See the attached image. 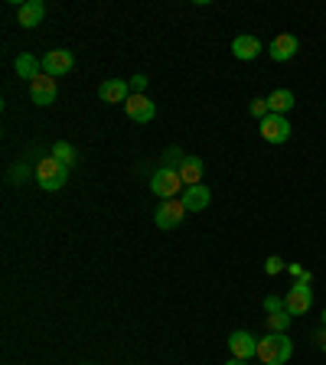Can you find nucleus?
Segmentation results:
<instances>
[{"label":"nucleus","instance_id":"obj_15","mask_svg":"<svg viewBox=\"0 0 326 365\" xmlns=\"http://www.w3.org/2000/svg\"><path fill=\"white\" fill-rule=\"evenodd\" d=\"M232 53H235V59H242V62H252V59H258V56H261L258 36H252V33H242V36H235Z\"/></svg>","mask_w":326,"mask_h":365},{"label":"nucleus","instance_id":"obj_20","mask_svg":"<svg viewBox=\"0 0 326 365\" xmlns=\"http://www.w3.org/2000/svg\"><path fill=\"white\" fill-rule=\"evenodd\" d=\"M53 157H56L59 163H65V167H72L75 163V147L69 141H59L56 147H53Z\"/></svg>","mask_w":326,"mask_h":365},{"label":"nucleus","instance_id":"obj_4","mask_svg":"<svg viewBox=\"0 0 326 365\" xmlns=\"http://www.w3.org/2000/svg\"><path fill=\"white\" fill-rule=\"evenodd\" d=\"M179 189H186L183 186V179H179L177 170H170V167H160L154 177H150V193L160 199H177Z\"/></svg>","mask_w":326,"mask_h":365},{"label":"nucleus","instance_id":"obj_11","mask_svg":"<svg viewBox=\"0 0 326 365\" xmlns=\"http://www.w3.org/2000/svg\"><path fill=\"white\" fill-rule=\"evenodd\" d=\"M98 98L104 104H124L130 98V82L128 78H104L98 85Z\"/></svg>","mask_w":326,"mask_h":365},{"label":"nucleus","instance_id":"obj_10","mask_svg":"<svg viewBox=\"0 0 326 365\" xmlns=\"http://www.w3.org/2000/svg\"><path fill=\"white\" fill-rule=\"evenodd\" d=\"M124 111H128L130 121H137V124H147L157 118V104L150 102L147 95H130L128 102H124Z\"/></svg>","mask_w":326,"mask_h":365},{"label":"nucleus","instance_id":"obj_14","mask_svg":"<svg viewBox=\"0 0 326 365\" xmlns=\"http://www.w3.org/2000/svg\"><path fill=\"white\" fill-rule=\"evenodd\" d=\"M297 49H300V43H297V36H290V33H280L274 43H271V59L274 62H290V59L297 56Z\"/></svg>","mask_w":326,"mask_h":365},{"label":"nucleus","instance_id":"obj_17","mask_svg":"<svg viewBox=\"0 0 326 365\" xmlns=\"http://www.w3.org/2000/svg\"><path fill=\"white\" fill-rule=\"evenodd\" d=\"M13 69H17L20 78H27V82H33L36 75H43V59L29 56V53H20L17 62H13Z\"/></svg>","mask_w":326,"mask_h":365},{"label":"nucleus","instance_id":"obj_26","mask_svg":"<svg viewBox=\"0 0 326 365\" xmlns=\"http://www.w3.org/2000/svg\"><path fill=\"white\" fill-rule=\"evenodd\" d=\"M225 365H248V362H242V359H229Z\"/></svg>","mask_w":326,"mask_h":365},{"label":"nucleus","instance_id":"obj_5","mask_svg":"<svg viewBox=\"0 0 326 365\" xmlns=\"http://www.w3.org/2000/svg\"><path fill=\"white\" fill-rule=\"evenodd\" d=\"M290 134H294V128H290V121L284 114H268V118L261 121V137L268 144H287Z\"/></svg>","mask_w":326,"mask_h":365},{"label":"nucleus","instance_id":"obj_27","mask_svg":"<svg viewBox=\"0 0 326 365\" xmlns=\"http://www.w3.org/2000/svg\"><path fill=\"white\" fill-rule=\"evenodd\" d=\"M323 326H326V310H323Z\"/></svg>","mask_w":326,"mask_h":365},{"label":"nucleus","instance_id":"obj_2","mask_svg":"<svg viewBox=\"0 0 326 365\" xmlns=\"http://www.w3.org/2000/svg\"><path fill=\"white\" fill-rule=\"evenodd\" d=\"M36 179H39V186L46 189V193H56V189L65 186V179H69V167H65V163H59V160L49 153V157L39 160Z\"/></svg>","mask_w":326,"mask_h":365},{"label":"nucleus","instance_id":"obj_21","mask_svg":"<svg viewBox=\"0 0 326 365\" xmlns=\"http://www.w3.org/2000/svg\"><path fill=\"white\" fill-rule=\"evenodd\" d=\"M248 111H252V118L261 124V121H264V118H268V114H271V104H268V98H254V102L248 104Z\"/></svg>","mask_w":326,"mask_h":365},{"label":"nucleus","instance_id":"obj_9","mask_svg":"<svg viewBox=\"0 0 326 365\" xmlns=\"http://www.w3.org/2000/svg\"><path fill=\"white\" fill-rule=\"evenodd\" d=\"M75 66V56L69 53V49H53V53H46L43 56V72L53 75V78H62V75H69Z\"/></svg>","mask_w":326,"mask_h":365},{"label":"nucleus","instance_id":"obj_1","mask_svg":"<svg viewBox=\"0 0 326 365\" xmlns=\"http://www.w3.org/2000/svg\"><path fill=\"white\" fill-rule=\"evenodd\" d=\"M294 356V343L287 339V333H268L258 339V359L261 365H284Z\"/></svg>","mask_w":326,"mask_h":365},{"label":"nucleus","instance_id":"obj_12","mask_svg":"<svg viewBox=\"0 0 326 365\" xmlns=\"http://www.w3.org/2000/svg\"><path fill=\"white\" fill-rule=\"evenodd\" d=\"M43 20H46V4H43V0H23V4H20V10H17L20 27L33 29V27H39Z\"/></svg>","mask_w":326,"mask_h":365},{"label":"nucleus","instance_id":"obj_19","mask_svg":"<svg viewBox=\"0 0 326 365\" xmlns=\"http://www.w3.org/2000/svg\"><path fill=\"white\" fill-rule=\"evenodd\" d=\"M290 319H294V317H290L287 310H280V313H268V329H271V333H287Z\"/></svg>","mask_w":326,"mask_h":365},{"label":"nucleus","instance_id":"obj_7","mask_svg":"<svg viewBox=\"0 0 326 365\" xmlns=\"http://www.w3.org/2000/svg\"><path fill=\"white\" fill-rule=\"evenodd\" d=\"M229 349H232V359L248 362V359L258 356V339L248 329H235V333H229Z\"/></svg>","mask_w":326,"mask_h":365},{"label":"nucleus","instance_id":"obj_22","mask_svg":"<svg viewBox=\"0 0 326 365\" xmlns=\"http://www.w3.org/2000/svg\"><path fill=\"white\" fill-rule=\"evenodd\" d=\"M183 160H186V157H183V150H179V147H167V150H163V167L177 170Z\"/></svg>","mask_w":326,"mask_h":365},{"label":"nucleus","instance_id":"obj_25","mask_svg":"<svg viewBox=\"0 0 326 365\" xmlns=\"http://www.w3.org/2000/svg\"><path fill=\"white\" fill-rule=\"evenodd\" d=\"M264 310H268V313H280V310H284V303H280L278 297H264Z\"/></svg>","mask_w":326,"mask_h":365},{"label":"nucleus","instance_id":"obj_24","mask_svg":"<svg viewBox=\"0 0 326 365\" xmlns=\"http://www.w3.org/2000/svg\"><path fill=\"white\" fill-rule=\"evenodd\" d=\"M130 95H144V88H147V75H130Z\"/></svg>","mask_w":326,"mask_h":365},{"label":"nucleus","instance_id":"obj_23","mask_svg":"<svg viewBox=\"0 0 326 365\" xmlns=\"http://www.w3.org/2000/svg\"><path fill=\"white\" fill-rule=\"evenodd\" d=\"M284 268H287V264L280 261L278 254H271L268 261H264V271H268V274H271V277H274V274H280V271H284Z\"/></svg>","mask_w":326,"mask_h":365},{"label":"nucleus","instance_id":"obj_8","mask_svg":"<svg viewBox=\"0 0 326 365\" xmlns=\"http://www.w3.org/2000/svg\"><path fill=\"white\" fill-rule=\"evenodd\" d=\"M56 95H59V88H56V78H53V75L43 72L29 82V98H33V104H39V108L53 104L56 102Z\"/></svg>","mask_w":326,"mask_h":365},{"label":"nucleus","instance_id":"obj_3","mask_svg":"<svg viewBox=\"0 0 326 365\" xmlns=\"http://www.w3.org/2000/svg\"><path fill=\"white\" fill-rule=\"evenodd\" d=\"M310 307H313V291H310V274H304V277L294 281V287H290L287 297H284V310H287L290 317H300V313H307Z\"/></svg>","mask_w":326,"mask_h":365},{"label":"nucleus","instance_id":"obj_18","mask_svg":"<svg viewBox=\"0 0 326 365\" xmlns=\"http://www.w3.org/2000/svg\"><path fill=\"white\" fill-rule=\"evenodd\" d=\"M268 104H271V114H287L294 108V92L287 88H278V92L268 95Z\"/></svg>","mask_w":326,"mask_h":365},{"label":"nucleus","instance_id":"obj_13","mask_svg":"<svg viewBox=\"0 0 326 365\" xmlns=\"http://www.w3.org/2000/svg\"><path fill=\"white\" fill-rule=\"evenodd\" d=\"M179 202L186 206V212H203V209H209V202H212V193H209L205 183H199V186H186Z\"/></svg>","mask_w":326,"mask_h":365},{"label":"nucleus","instance_id":"obj_16","mask_svg":"<svg viewBox=\"0 0 326 365\" xmlns=\"http://www.w3.org/2000/svg\"><path fill=\"white\" fill-rule=\"evenodd\" d=\"M177 173H179V179H183V186H199V183H203V160L186 157L177 167Z\"/></svg>","mask_w":326,"mask_h":365},{"label":"nucleus","instance_id":"obj_6","mask_svg":"<svg viewBox=\"0 0 326 365\" xmlns=\"http://www.w3.org/2000/svg\"><path fill=\"white\" fill-rule=\"evenodd\" d=\"M183 219H186V206H183L179 199H163L157 206V212H154L157 228H177Z\"/></svg>","mask_w":326,"mask_h":365}]
</instances>
